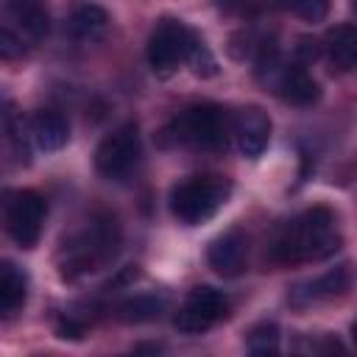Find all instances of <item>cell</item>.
I'll use <instances>...</instances> for the list:
<instances>
[{
	"label": "cell",
	"instance_id": "cell-1",
	"mask_svg": "<svg viewBox=\"0 0 357 357\" xmlns=\"http://www.w3.org/2000/svg\"><path fill=\"white\" fill-rule=\"evenodd\" d=\"M340 248V234L335 229V215L326 206H312L284 223L273 243V257L284 265L329 257Z\"/></svg>",
	"mask_w": 357,
	"mask_h": 357
},
{
	"label": "cell",
	"instance_id": "cell-2",
	"mask_svg": "<svg viewBox=\"0 0 357 357\" xmlns=\"http://www.w3.org/2000/svg\"><path fill=\"white\" fill-rule=\"evenodd\" d=\"M231 187L220 176H192L173 187L170 192V212L184 226H198L209 220L229 198Z\"/></svg>",
	"mask_w": 357,
	"mask_h": 357
},
{
	"label": "cell",
	"instance_id": "cell-3",
	"mask_svg": "<svg viewBox=\"0 0 357 357\" xmlns=\"http://www.w3.org/2000/svg\"><path fill=\"white\" fill-rule=\"evenodd\" d=\"M45 198L33 190H3L0 192V226L6 229V234L22 245V248H33L42 226H45Z\"/></svg>",
	"mask_w": 357,
	"mask_h": 357
},
{
	"label": "cell",
	"instance_id": "cell-4",
	"mask_svg": "<svg viewBox=\"0 0 357 357\" xmlns=\"http://www.w3.org/2000/svg\"><path fill=\"white\" fill-rule=\"evenodd\" d=\"M117 226L114 220H92L78 237L64 240V273H86L98 271L117 254Z\"/></svg>",
	"mask_w": 357,
	"mask_h": 357
},
{
	"label": "cell",
	"instance_id": "cell-5",
	"mask_svg": "<svg viewBox=\"0 0 357 357\" xmlns=\"http://www.w3.org/2000/svg\"><path fill=\"white\" fill-rule=\"evenodd\" d=\"M176 139L204 148V151H218L226 145L229 137V117L220 106L215 103H201V106H190L184 109L176 123Z\"/></svg>",
	"mask_w": 357,
	"mask_h": 357
},
{
	"label": "cell",
	"instance_id": "cell-6",
	"mask_svg": "<svg viewBox=\"0 0 357 357\" xmlns=\"http://www.w3.org/2000/svg\"><path fill=\"white\" fill-rule=\"evenodd\" d=\"M139 153H142L139 131L134 123H126L100 139L95 151V167L103 178L117 181L134 170V165L139 162Z\"/></svg>",
	"mask_w": 357,
	"mask_h": 357
},
{
	"label": "cell",
	"instance_id": "cell-7",
	"mask_svg": "<svg viewBox=\"0 0 357 357\" xmlns=\"http://www.w3.org/2000/svg\"><path fill=\"white\" fill-rule=\"evenodd\" d=\"M195 33L181 20H162L148 39V64L156 75H170L181 61H187V50Z\"/></svg>",
	"mask_w": 357,
	"mask_h": 357
},
{
	"label": "cell",
	"instance_id": "cell-8",
	"mask_svg": "<svg viewBox=\"0 0 357 357\" xmlns=\"http://www.w3.org/2000/svg\"><path fill=\"white\" fill-rule=\"evenodd\" d=\"M226 315V298L215 287H195L187 293L173 324L184 335H201Z\"/></svg>",
	"mask_w": 357,
	"mask_h": 357
},
{
	"label": "cell",
	"instance_id": "cell-9",
	"mask_svg": "<svg viewBox=\"0 0 357 357\" xmlns=\"http://www.w3.org/2000/svg\"><path fill=\"white\" fill-rule=\"evenodd\" d=\"M231 131H234V139H237L240 153L248 156V159H257L268 148L271 120H268V114L259 106H245V109L237 112V117L231 123Z\"/></svg>",
	"mask_w": 357,
	"mask_h": 357
},
{
	"label": "cell",
	"instance_id": "cell-10",
	"mask_svg": "<svg viewBox=\"0 0 357 357\" xmlns=\"http://www.w3.org/2000/svg\"><path fill=\"white\" fill-rule=\"evenodd\" d=\"M3 14L28 39H42L50 31V11H47L45 0H6Z\"/></svg>",
	"mask_w": 357,
	"mask_h": 357
},
{
	"label": "cell",
	"instance_id": "cell-11",
	"mask_svg": "<svg viewBox=\"0 0 357 357\" xmlns=\"http://www.w3.org/2000/svg\"><path fill=\"white\" fill-rule=\"evenodd\" d=\"M206 259H209L212 271L220 273V276L243 273V268H245V237L237 229L220 234L218 240H212V245L206 251Z\"/></svg>",
	"mask_w": 357,
	"mask_h": 357
},
{
	"label": "cell",
	"instance_id": "cell-12",
	"mask_svg": "<svg viewBox=\"0 0 357 357\" xmlns=\"http://www.w3.org/2000/svg\"><path fill=\"white\" fill-rule=\"evenodd\" d=\"M31 137H33L36 148L45 151V153L61 151L67 145V139H70V123L56 109H39L31 117Z\"/></svg>",
	"mask_w": 357,
	"mask_h": 357
},
{
	"label": "cell",
	"instance_id": "cell-13",
	"mask_svg": "<svg viewBox=\"0 0 357 357\" xmlns=\"http://www.w3.org/2000/svg\"><path fill=\"white\" fill-rule=\"evenodd\" d=\"M276 89L296 106H310L312 100H318V84L304 67H282L276 75Z\"/></svg>",
	"mask_w": 357,
	"mask_h": 357
},
{
	"label": "cell",
	"instance_id": "cell-14",
	"mask_svg": "<svg viewBox=\"0 0 357 357\" xmlns=\"http://www.w3.org/2000/svg\"><path fill=\"white\" fill-rule=\"evenodd\" d=\"M326 50L337 70H351L357 64V28L349 22L335 25L326 33Z\"/></svg>",
	"mask_w": 357,
	"mask_h": 357
},
{
	"label": "cell",
	"instance_id": "cell-15",
	"mask_svg": "<svg viewBox=\"0 0 357 357\" xmlns=\"http://www.w3.org/2000/svg\"><path fill=\"white\" fill-rule=\"evenodd\" d=\"M25 301V273L8 262L0 259V315L14 312Z\"/></svg>",
	"mask_w": 357,
	"mask_h": 357
},
{
	"label": "cell",
	"instance_id": "cell-16",
	"mask_svg": "<svg viewBox=\"0 0 357 357\" xmlns=\"http://www.w3.org/2000/svg\"><path fill=\"white\" fill-rule=\"evenodd\" d=\"M109 25V14L95 6V3H84L73 11L70 17V33L75 39H98Z\"/></svg>",
	"mask_w": 357,
	"mask_h": 357
},
{
	"label": "cell",
	"instance_id": "cell-17",
	"mask_svg": "<svg viewBox=\"0 0 357 357\" xmlns=\"http://www.w3.org/2000/svg\"><path fill=\"white\" fill-rule=\"evenodd\" d=\"M162 310H165V298H156V296H134V298H128L117 307L120 318L128 321V324L153 321V318L162 315Z\"/></svg>",
	"mask_w": 357,
	"mask_h": 357
},
{
	"label": "cell",
	"instance_id": "cell-18",
	"mask_svg": "<svg viewBox=\"0 0 357 357\" xmlns=\"http://www.w3.org/2000/svg\"><path fill=\"white\" fill-rule=\"evenodd\" d=\"M245 349L251 354H259V357H268V354H276L279 351V326L273 321H259L257 326L248 329L245 335Z\"/></svg>",
	"mask_w": 357,
	"mask_h": 357
},
{
	"label": "cell",
	"instance_id": "cell-19",
	"mask_svg": "<svg viewBox=\"0 0 357 357\" xmlns=\"http://www.w3.org/2000/svg\"><path fill=\"white\" fill-rule=\"evenodd\" d=\"M187 61H190V67H192L195 75L209 78V75L218 73V61H215V56L209 53V47H206L198 36L192 39V45H190V50H187Z\"/></svg>",
	"mask_w": 357,
	"mask_h": 357
},
{
	"label": "cell",
	"instance_id": "cell-20",
	"mask_svg": "<svg viewBox=\"0 0 357 357\" xmlns=\"http://www.w3.org/2000/svg\"><path fill=\"white\" fill-rule=\"evenodd\" d=\"M282 6L307 22H321L329 14V0H282Z\"/></svg>",
	"mask_w": 357,
	"mask_h": 357
},
{
	"label": "cell",
	"instance_id": "cell-21",
	"mask_svg": "<svg viewBox=\"0 0 357 357\" xmlns=\"http://www.w3.org/2000/svg\"><path fill=\"white\" fill-rule=\"evenodd\" d=\"M312 287H315L312 293H318V296H335V293H343V290L349 287V268L343 265V268H335V271L324 273Z\"/></svg>",
	"mask_w": 357,
	"mask_h": 357
},
{
	"label": "cell",
	"instance_id": "cell-22",
	"mask_svg": "<svg viewBox=\"0 0 357 357\" xmlns=\"http://www.w3.org/2000/svg\"><path fill=\"white\" fill-rule=\"evenodd\" d=\"M22 56H25L22 36L11 31L8 25H0V61H17Z\"/></svg>",
	"mask_w": 357,
	"mask_h": 357
},
{
	"label": "cell",
	"instance_id": "cell-23",
	"mask_svg": "<svg viewBox=\"0 0 357 357\" xmlns=\"http://www.w3.org/2000/svg\"><path fill=\"white\" fill-rule=\"evenodd\" d=\"M81 335H84V326H81V324H75V321H70V318L59 324V337H73V340H78Z\"/></svg>",
	"mask_w": 357,
	"mask_h": 357
},
{
	"label": "cell",
	"instance_id": "cell-24",
	"mask_svg": "<svg viewBox=\"0 0 357 357\" xmlns=\"http://www.w3.org/2000/svg\"><path fill=\"white\" fill-rule=\"evenodd\" d=\"M298 56L304 59V61H310V59H315L318 56V42L315 39H298Z\"/></svg>",
	"mask_w": 357,
	"mask_h": 357
}]
</instances>
